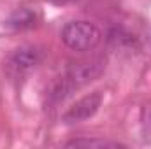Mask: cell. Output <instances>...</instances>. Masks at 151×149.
<instances>
[{
	"label": "cell",
	"instance_id": "obj_6",
	"mask_svg": "<svg viewBox=\"0 0 151 149\" xmlns=\"http://www.w3.org/2000/svg\"><path fill=\"white\" fill-rule=\"evenodd\" d=\"M109 44L113 46L114 49H132V47H135V44H137V39L134 37L132 34H128L125 28H121V27H114L109 30Z\"/></svg>",
	"mask_w": 151,
	"mask_h": 149
},
{
	"label": "cell",
	"instance_id": "obj_4",
	"mask_svg": "<svg viewBox=\"0 0 151 149\" xmlns=\"http://www.w3.org/2000/svg\"><path fill=\"white\" fill-rule=\"evenodd\" d=\"M100 104H102V95L99 91L90 93V95L79 98L72 107H69L62 119H63L65 125H76V123L86 121V119H90L97 114Z\"/></svg>",
	"mask_w": 151,
	"mask_h": 149
},
{
	"label": "cell",
	"instance_id": "obj_8",
	"mask_svg": "<svg viewBox=\"0 0 151 149\" xmlns=\"http://www.w3.org/2000/svg\"><path fill=\"white\" fill-rule=\"evenodd\" d=\"M49 2H53V4H56V5H63V4H69V2H72V0H49Z\"/></svg>",
	"mask_w": 151,
	"mask_h": 149
},
{
	"label": "cell",
	"instance_id": "obj_7",
	"mask_svg": "<svg viewBox=\"0 0 151 149\" xmlns=\"http://www.w3.org/2000/svg\"><path fill=\"white\" fill-rule=\"evenodd\" d=\"M65 146L69 148H125L123 144L107 140V139H74V140H69Z\"/></svg>",
	"mask_w": 151,
	"mask_h": 149
},
{
	"label": "cell",
	"instance_id": "obj_3",
	"mask_svg": "<svg viewBox=\"0 0 151 149\" xmlns=\"http://www.w3.org/2000/svg\"><path fill=\"white\" fill-rule=\"evenodd\" d=\"M42 62V51L35 46H21L14 49L4 62V70L11 79H23Z\"/></svg>",
	"mask_w": 151,
	"mask_h": 149
},
{
	"label": "cell",
	"instance_id": "obj_1",
	"mask_svg": "<svg viewBox=\"0 0 151 149\" xmlns=\"http://www.w3.org/2000/svg\"><path fill=\"white\" fill-rule=\"evenodd\" d=\"M104 67H106V60L104 58H93V60H86V62L70 63L67 67L65 74L53 82V86L49 90L51 102H55V104L63 102L67 97H70L79 88H83L84 84H88L93 79H97L102 74Z\"/></svg>",
	"mask_w": 151,
	"mask_h": 149
},
{
	"label": "cell",
	"instance_id": "obj_2",
	"mask_svg": "<svg viewBox=\"0 0 151 149\" xmlns=\"http://www.w3.org/2000/svg\"><path fill=\"white\" fill-rule=\"evenodd\" d=\"M60 37L72 51H90L100 42V30L90 21H70L62 28Z\"/></svg>",
	"mask_w": 151,
	"mask_h": 149
},
{
	"label": "cell",
	"instance_id": "obj_5",
	"mask_svg": "<svg viewBox=\"0 0 151 149\" xmlns=\"http://www.w3.org/2000/svg\"><path fill=\"white\" fill-rule=\"evenodd\" d=\"M39 21V16L35 11L28 9V7H19L16 11H12L5 21V25L16 32H21V30H28V28H34Z\"/></svg>",
	"mask_w": 151,
	"mask_h": 149
}]
</instances>
